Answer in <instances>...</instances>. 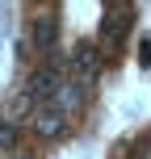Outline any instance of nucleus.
I'll return each mask as SVG.
<instances>
[{
  "mask_svg": "<svg viewBox=\"0 0 151 159\" xmlns=\"http://www.w3.org/2000/svg\"><path fill=\"white\" fill-rule=\"evenodd\" d=\"M130 25H134V8H130V4H109L105 17H101V38H105V46H118V42L130 34Z\"/></svg>",
  "mask_w": 151,
  "mask_h": 159,
  "instance_id": "f257e3e1",
  "label": "nucleus"
},
{
  "mask_svg": "<svg viewBox=\"0 0 151 159\" xmlns=\"http://www.w3.org/2000/svg\"><path fill=\"white\" fill-rule=\"evenodd\" d=\"M97 75H101V55H97V46H88V42L76 46V55H72V80L88 88Z\"/></svg>",
  "mask_w": 151,
  "mask_h": 159,
  "instance_id": "f03ea898",
  "label": "nucleus"
},
{
  "mask_svg": "<svg viewBox=\"0 0 151 159\" xmlns=\"http://www.w3.org/2000/svg\"><path fill=\"white\" fill-rule=\"evenodd\" d=\"M59 88H63V80H59L55 67H38L30 75V101H55Z\"/></svg>",
  "mask_w": 151,
  "mask_h": 159,
  "instance_id": "7ed1b4c3",
  "label": "nucleus"
},
{
  "mask_svg": "<svg viewBox=\"0 0 151 159\" xmlns=\"http://www.w3.org/2000/svg\"><path fill=\"white\" fill-rule=\"evenodd\" d=\"M63 121H67V113H59L55 105H50V109L38 113V134L42 138H59V134H63Z\"/></svg>",
  "mask_w": 151,
  "mask_h": 159,
  "instance_id": "20e7f679",
  "label": "nucleus"
},
{
  "mask_svg": "<svg viewBox=\"0 0 151 159\" xmlns=\"http://www.w3.org/2000/svg\"><path fill=\"white\" fill-rule=\"evenodd\" d=\"M55 38H59V21H55V17H38V25H34V46H38V50H50Z\"/></svg>",
  "mask_w": 151,
  "mask_h": 159,
  "instance_id": "39448f33",
  "label": "nucleus"
},
{
  "mask_svg": "<svg viewBox=\"0 0 151 159\" xmlns=\"http://www.w3.org/2000/svg\"><path fill=\"white\" fill-rule=\"evenodd\" d=\"M84 92H88V88L76 84V80H72V84H63V88H59V96H55V109L67 113V109H76V105H84Z\"/></svg>",
  "mask_w": 151,
  "mask_h": 159,
  "instance_id": "423d86ee",
  "label": "nucleus"
},
{
  "mask_svg": "<svg viewBox=\"0 0 151 159\" xmlns=\"http://www.w3.org/2000/svg\"><path fill=\"white\" fill-rule=\"evenodd\" d=\"M13 143H17V126L0 121V147H13Z\"/></svg>",
  "mask_w": 151,
  "mask_h": 159,
  "instance_id": "0eeeda50",
  "label": "nucleus"
},
{
  "mask_svg": "<svg viewBox=\"0 0 151 159\" xmlns=\"http://www.w3.org/2000/svg\"><path fill=\"white\" fill-rule=\"evenodd\" d=\"M139 63H143V67H151V42H147V38L139 42Z\"/></svg>",
  "mask_w": 151,
  "mask_h": 159,
  "instance_id": "6e6552de",
  "label": "nucleus"
},
{
  "mask_svg": "<svg viewBox=\"0 0 151 159\" xmlns=\"http://www.w3.org/2000/svg\"><path fill=\"white\" fill-rule=\"evenodd\" d=\"M17 159H30V155H17Z\"/></svg>",
  "mask_w": 151,
  "mask_h": 159,
  "instance_id": "1a4fd4ad",
  "label": "nucleus"
}]
</instances>
